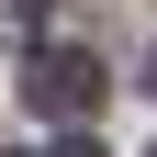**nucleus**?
I'll return each instance as SVG.
<instances>
[{
    "label": "nucleus",
    "instance_id": "obj_1",
    "mask_svg": "<svg viewBox=\"0 0 157 157\" xmlns=\"http://www.w3.org/2000/svg\"><path fill=\"white\" fill-rule=\"evenodd\" d=\"M23 101L56 112V124H78V112H101V56H78V45H45L23 67Z\"/></svg>",
    "mask_w": 157,
    "mask_h": 157
},
{
    "label": "nucleus",
    "instance_id": "obj_2",
    "mask_svg": "<svg viewBox=\"0 0 157 157\" xmlns=\"http://www.w3.org/2000/svg\"><path fill=\"white\" fill-rule=\"evenodd\" d=\"M45 157H101V146H90V135H67V146H45Z\"/></svg>",
    "mask_w": 157,
    "mask_h": 157
},
{
    "label": "nucleus",
    "instance_id": "obj_3",
    "mask_svg": "<svg viewBox=\"0 0 157 157\" xmlns=\"http://www.w3.org/2000/svg\"><path fill=\"white\" fill-rule=\"evenodd\" d=\"M146 90H157V67H146Z\"/></svg>",
    "mask_w": 157,
    "mask_h": 157
},
{
    "label": "nucleus",
    "instance_id": "obj_4",
    "mask_svg": "<svg viewBox=\"0 0 157 157\" xmlns=\"http://www.w3.org/2000/svg\"><path fill=\"white\" fill-rule=\"evenodd\" d=\"M146 157H157V146H146Z\"/></svg>",
    "mask_w": 157,
    "mask_h": 157
}]
</instances>
